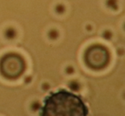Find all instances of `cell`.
Returning <instances> with one entry per match:
<instances>
[{"label": "cell", "instance_id": "6da1fadb", "mask_svg": "<svg viewBox=\"0 0 125 116\" xmlns=\"http://www.w3.org/2000/svg\"><path fill=\"white\" fill-rule=\"evenodd\" d=\"M88 108L80 97L67 90L51 93L40 109L43 116H87Z\"/></svg>", "mask_w": 125, "mask_h": 116}, {"label": "cell", "instance_id": "7a4b0ae2", "mask_svg": "<svg viewBox=\"0 0 125 116\" xmlns=\"http://www.w3.org/2000/svg\"><path fill=\"white\" fill-rule=\"evenodd\" d=\"M25 70V62L20 55L10 53L0 60V72L4 77L14 80L20 77Z\"/></svg>", "mask_w": 125, "mask_h": 116}, {"label": "cell", "instance_id": "3957f363", "mask_svg": "<svg viewBox=\"0 0 125 116\" xmlns=\"http://www.w3.org/2000/svg\"><path fill=\"white\" fill-rule=\"evenodd\" d=\"M84 60L87 66L94 70H99L107 66L110 60L109 51L104 46L94 45L89 47L84 55Z\"/></svg>", "mask_w": 125, "mask_h": 116}]
</instances>
